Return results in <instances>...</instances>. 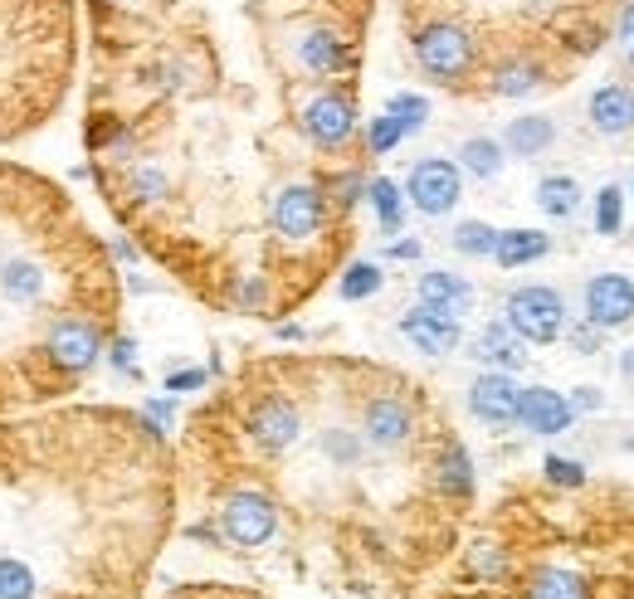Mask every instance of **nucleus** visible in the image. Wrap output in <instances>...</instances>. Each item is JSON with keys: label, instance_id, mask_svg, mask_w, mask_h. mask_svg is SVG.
<instances>
[{"label": "nucleus", "instance_id": "20e7f679", "mask_svg": "<svg viewBox=\"0 0 634 599\" xmlns=\"http://www.w3.org/2000/svg\"><path fill=\"white\" fill-rule=\"evenodd\" d=\"M122 332V268L69 185L0 156V419L74 399Z\"/></svg>", "mask_w": 634, "mask_h": 599}, {"label": "nucleus", "instance_id": "aec40b11", "mask_svg": "<svg viewBox=\"0 0 634 599\" xmlns=\"http://www.w3.org/2000/svg\"><path fill=\"white\" fill-rule=\"evenodd\" d=\"M381 288H386V273H381V264H371V259H357V264L337 268L342 302H367V298H376Z\"/></svg>", "mask_w": 634, "mask_h": 599}, {"label": "nucleus", "instance_id": "4468645a", "mask_svg": "<svg viewBox=\"0 0 634 599\" xmlns=\"http://www.w3.org/2000/svg\"><path fill=\"white\" fill-rule=\"evenodd\" d=\"M469 356L483 366V371H507V375H513V371H523V366H527V342H517L507 322H488V327L469 342Z\"/></svg>", "mask_w": 634, "mask_h": 599}, {"label": "nucleus", "instance_id": "f3484780", "mask_svg": "<svg viewBox=\"0 0 634 599\" xmlns=\"http://www.w3.org/2000/svg\"><path fill=\"white\" fill-rule=\"evenodd\" d=\"M367 205L376 209V225L381 235H400L405 229V195L391 176H371L367 181Z\"/></svg>", "mask_w": 634, "mask_h": 599}, {"label": "nucleus", "instance_id": "473e14b6", "mask_svg": "<svg viewBox=\"0 0 634 599\" xmlns=\"http://www.w3.org/2000/svg\"><path fill=\"white\" fill-rule=\"evenodd\" d=\"M625 454H634V439H625Z\"/></svg>", "mask_w": 634, "mask_h": 599}, {"label": "nucleus", "instance_id": "6ab92c4d", "mask_svg": "<svg viewBox=\"0 0 634 599\" xmlns=\"http://www.w3.org/2000/svg\"><path fill=\"white\" fill-rule=\"evenodd\" d=\"M537 209L547 219H571L581 209V181L576 176H542L537 181Z\"/></svg>", "mask_w": 634, "mask_h": 599}, {"label": "nucleus", "instance_id": "1a4fd4ad", "mask_svg": "<svg viewBox=\"0 0 634 599\" xmlns=\"http://www.w3.org/2000/svg\"><path fill=\"white\" fill-rule=\"evenodd\" d=\"M517 399H523V385L507 371H478L469 385V415L488 429H513L517 424Z\"/></svg>", "mask_w": 634, "mask_h": 599}, {"label": "nucleus", "instance_id": "4be33fe9", "mask_svg": "<svg viewBox=\"0 0 634 599\" xmlns=\"http://www.w3.org/2000/svg\"><path fill=\"white\" fill-rule=\"evenodd\" d=\"M162 599H274L259 585H225V580H191V585H171Z\"/></svg>", "mask_w": 634, "mask_h": 599}, {"label": "nucleus", "instance_id": "ddd939ff", "mask_svg": "<svg viewBox=\"0 0 634 599\" xmlns=\"http://www.w3.org/2000/svg\"><path fill=\"white\" fill-rule=\"evenodd\" d=\"M590 132L600 136H630L634 132V83H600L586 103Z\"/></svg>", "mask_w": 634, "mask_h": 599}, {"label": "nucleus", "instance_id": "c756f323", "mask_svg": "<svg viewBox=\"0 0 634 599\" xmlns=\"http://www.w3.org/2000/svg\"><path fill=\"white\" fill-rule=\"evenodd\" d=\"M600 405H606L600 385H576V395H571V409H576V415H596Z\"/></svg>", "mask_w": 634, "mask_h": 599}, {"label": "nucleus", "instance_id": "39448f33", "mask_svg": "<svg viewBox=\"0 0 634 599\" xmlns=\"http://www.w3.org/2000/svg\"><path fill=\"white\" fill-rule=\"evenodd\" d=\"M405 49H410L415 69L434 83V88L454 93V98H478V79H483V55H478L474 35L454 20H420L405 25Z\"/></svg>", "mask_w": 634, "mask_h": 599}, {"label": "nucleus", "instance_id": "f8f14e48", "mask_svg": "<svg viewBox=\"0 0 634 599\" xmlns=\"http://www.w3.org/2000/svg\"><path fill=\"white\" fill-rule=\"evenodd\" d=\"M415 298H420V308H434V312L459 322L464 312H474V283L464 278V273H450V268H424L420 278H415Z\"/></svg>", "mask_w": 634, "mask_h": 599}, {"label": "nucleus", "instance_id": "5701e85b", "mask_svg": "<svg viewBox=\"0 0 634 599\" xmlns=\"http://www.w3.org/2000/svg\"><path fill=\"white\" fill-rule=\"evenodd\" d=\"M400 142H405V128H400L396 118H391L386 108H381V118H371L367 128H361V146H367L371 161H376V156H391Z\"/></svg>", "mask_w": 634, "mask_h": 599}, {"label": "nucleus", "instance_id": "0eeeda50", "mask_svg": "<svg viewBox=\"0 0 634 599\" xmlns=\"http://www.w3.org/2000/svg\"><path fill=\"white\" fill-rule=\"evenodd\" d=\"M405 205H415L424 219H444L464 200V171L450 156H420L400 185Z\"/></svg>", "mask_w": 634, "mask_h": 599}, {"label": "nucleus", "instance_id": "393cba45", "mask_svg": "<svg viewBox=\"0 0 634 599\" xmlns=\"http://www.w3.org/2000/svg\"><path fill=\"white\" fill-rule=\"evenodd\" d=\"M625 229V191L620 185H600L596 191V235L615 239Z\"/></svg>", "mask_w": 634, "mask_h": 599}, {"label": "nucleus", "instance_id": "b1692460", "mask_svg": "<svg viewBox=\"0 0 634 599\" xmlns=\"http://www.w3.org/2000/svg\"><path fill=\"white\" fill-rule=\"evenodd\" d=\"M386 112L405 128V136H415V132H424V122H430V98H424V93H391Z\"/></svg>", "mask_w": 634, "mask_h": 599}, {"label": "nucleus", "instance_id": "7c9ffc66", "mask_svg": "<svg viewBox=\"0 0 634 599\" xmlns=\"http://www.w3.org/2000/svg\"><path fill=\"white\" fill-rule=\"evenodd\" d=\"M424 254V244L420 239H396V244L386 249V259H396V264H415V259Z\"/></svg>", "mask_w": 634, "mask_h": 599}, {"label": "nucleus", "instance_id": "412c9836", "mask_svg": "<svg viewBox=\"0 0 634 599\" xmlns=\"http://www.w3.org/2000/svg\"><path fill=\"white\" fill-rule=\"evenodd\" d=\"M493 244H498V229L488 219H459L450 229V249L464 259H493Z\"/></svg>", "mask_w": 634, "mask_h": 599}, {"label": "nucleus", "instance_id": "a211bd4d", "mask_svg": "<svg viewBox=\"0 0 634 599\" xmlns=\"http://www.w3.org/2000/svg\"><path fill=\"white\" fill-rule=\"evenodd\" d=\"M503 161H507V152L498 136H469V142L459 146V161L454 166L478 176V181H493V176H503Z\"/></svg>", "mask_w": 634, "mask_h": 599}, {"label": "nucleus", "instance_id": "dca6fc26", "mask_svg": "<svg viewBox=\"0 0 634 599\" xmlns=\"http://www.w3.org/2000/svg\"><path fill=\"white\" fill-rule=\"evenodd\" d=\"M552 254V235H542V229H498V244H493V264L498 268H527L537 264V259Z\"/></svg>", "mask_w": 634, "mask_h": 599}, {"label": "nucleus", "instance_id": "9b49d317", "mask_svg": "<svg viewBox=\"0 0 634 599\" xmlns=\"http://www.w3.org/2000/svg\"><path fill=\"white\" fill-rule=\"evenodd\" d=\"M400 336L424 356H454L459 342H464L459 322L444 318V312H434V308H420V302H415L410 312H400Z\"/></svg>", "mask_w": 634, "mask_h": 599}, {"label": "nucleus", "instance_id": "bb28decb", "mask_svg": "<svg viewBox=\"0 0 634 599\" xmlns=\"http://www.w3.org/2000/svg\"><path fill=\"white\" fill-rule=\"evenodd\" d=\"M434 599H517V590H507L503 580H450Z\"/></svg>", "mask_w": 634, "mask_h": 599}, {"label": "nucleus", "instance_id": "a878e982", "mask_svg": "<svg viewBox=\"0 0 634 599\" xmlns=\"http://www.w3.org/2000/svg\"><path fill=\"white\" fill-rule=\"evenodd\" d=\"M542 482H552V488H561V492H576V488H586V482H590V472H586L581 458L547 454L542 458Z\"/></svg>", "mask_w": 634, "mask_h": 599}, {"label": "nucleus", "instance_id": "cd10ccee", "mask_svg": "<svg viewBox=\"0 0 634 599\" xmlns=\"http://www.w3.org/2000/svg\"><path fill=\"white\" fill-rule=\"evenodd\" d=\"M566 342H571V351H576V356H596L600 342H606V332L590 327V322H576V327L566 332Z\"/></svg>", "mask_w": 634, "mask_h": 599}, {"label": "nucleus", "instance_id": "6e6552de", "mask_svg": "<svg viewBox=\"0 0 634 599\" xmlns=\"http://www.w3.org/2000/svg\"><path fill=\"white\" fill-rule=\"evenodd\" d=\"M586 322L600 332H620L634 322V278L630 273H596L586 283Z\"/></svg>", "mask_w": 634, "mask_h": 599}, {"label": "nucleus", "instance_id": "9d476101", "mask_svg": "<svg viewBox=\"0 0 634 599\" xmlns=\"http://www.w3.org/2000/svg\"><path fill=\"white\" fill-rule=\"evenodd\" d=\"M517 424L537 439H557L576 424V409H571V399L561 391H552V385H527L523 399H517Z\"/></svg>", "mask_w": 634, "mask_h": 599}, {"label": "nucleus", "instance_id": "423d86ee", "mask_svg": "<svg viewBox=\"0 0 634 599\" xmlns=\"http://www.w3.org/2000/svg\"><path fill=\"white\" fill-rule=\"evenodd\" d=\"M503 322L513 327L517 342L527 346H552L566 332V298L552 283H523L503 298Z\"/></svg>", "mask_w": 634, "mask_h": 599}, {"label": "nucleus", "instance_id": "2f4dec72", "mask_svg": "<svg viewBox=\"0 0 634 599\" xmlns=\"http://www.w3.org/2000/svg\"><path fill=\"white\" fill-rule=\"evenodd\" d=\"M620 375L634 385V346H630V351H620Z\"/></svg>", "mask_w": 634, "mask_h": 599}, {"label": "nucleus", "instance_id": "72a5a7b5", "mask_svg": "<svg viewBox=\"0 0 634 599\" xmlns=\"http://www.w3.org/2000/svg\"><path fill=\"white\" fill-rule=\"evenodd\" d=\"M630 191H634V181H630Z\"/></svg>", "mask_w": 634, "mask_h": 599}, {"label": "nucleus", "instance_id": "c85d7f7f", "mask_svg": "<svg viewBox=\"0 0 634 599\" xmlns=\"http://www.w3.org/2000/svg\"><path fill=\"white\" fill-rule=\"evenodd\" d=\"M205 381H211V371L191 366V371H171V375H166V391H171V395H191V391H201Z\"/></svg>", "mask_w": 634, "mask_h": 599}, {"label": "nucleus", "instance_id": "7ed1b4c3", "mask_svg": "<svg viewBox=\"0 0 634 599\" xmlns=\"http://www.w3.org/2000/svg\"><path fill=\"white\" fill-rule=\"evenodd\" d=\"M176 512V448L147 409L0 419V599H147Z\"/></svg>", "mask_w": 634, "mask_h": 599}, {"label": "nucleus", "instance_id": "f257e3e1", "mask_svg": "<svg viewBox=\"0 0 634 599\" xmlns=\"http://www.w3.org/2000/svg\"><path fill=\"white\" fill-rule=\"evenodd\" d=\"M376 0H88L83 152L122 239L225 318L284 322L357 244L371 161L308 136Z\"/></svg>", "mask_w": 634, "mask_h": 599}, {"label": "nucleus", "instance_id": "2eb2a0df", "mask_svg": "<svg viewBox=\"0 0 634 599\" xmlns=\"http://www.w3.org/2000/svg\"><path fill=\"white\" fill-rule=\"evenodd\" d=\"M557 146V122L547 112H523L503 128V152L517 156V161H537Z\"/></svg>", "mask_w": 634, "mask_h": 599}, {"label": "nucleus", "instance_id": "f03ea898", "mask_svg": "<svg viewBox=\"0 0 634 599\" xmlns=\"http://www.w3.org/2000/svg\"><path fill=\"white\" fill-rule=\"evenodd\" d=\"M454 439L444 399L400 366L268 351L225 375L171 448L181 502L220 488L264 502L254 571L347 599H420L474 517L440 482Z\"/></svg>", "mask_w": 634, "mask_h": 599}]
</instances>
